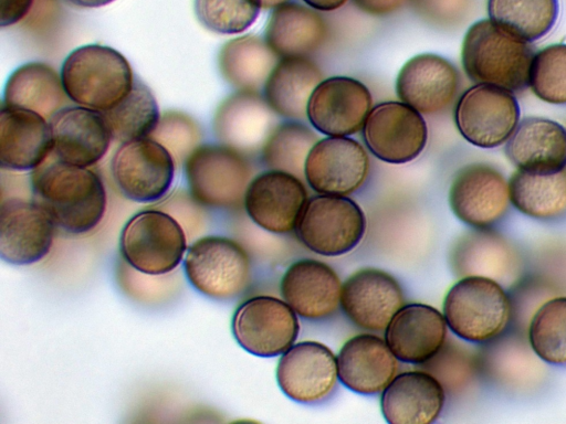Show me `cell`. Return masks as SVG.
Listing matches in <instances>:
<instances>
[{"instance_id": "1", "label": "cell", "mask_w": 566, "mask_h": 424, "mask_svg": "<svg viewBox=\"0 0 566 424\" xmlns=\"http://www.w3.org/2000/svg\"><path fill=\"white\" fill-rule=\"evenodd\" d=\"M31 188L33 200L66 233H87L104 218L106 190L99 176L88 168L54 156L33 170Z\"/></svg>"}, {"instance_id": "2", "label": "cell", "mask_w": 566, "mask_h": 424, "mask_svg": "<svg viewBox=\"0 0 566 424\" xmlns=\"http://www.w3.org/2000/svg\"><path fill=\"white\" fill-rule=\"evenodd\" d=\"M534 54L531 42L488 18L474 22L467 30L461 62L467 76L475 84L517 93L528 87Z\"/></svg>"}, {"instance_id": "3", "label": "cell", "mask_w": 566, "mask_h": 424, "mask_svg": "<svg viewBox=\"0 0 566 424\" xmlns=\"http://www.w3.org/2000/svg\"><path fill=\"white\" fill-rule=\"evenodd\" d=\"M60 76L69 99L101 113L117 105L136 80L124 55L101 44L73 50L63 62Z\"/></svg>"}, {"instance_id": "4", "label": "cell", "mask_w": 566, "mask_h": 424, "mask_svg": "<svg viewBox=\"0 0 566 424\" xmlns=\"http://www.w3.org/2000/svg\"><path fill=\"white\" fill-rule=\"evenodd\" d=\"M443 316L459 338L474 343L496 339L506 329L511 300L497 282L481 277H461L447 293Z\"/></svg>"}, {"instance_id": "5", "label": "cell", "mask_w": 566, "mask_h": 424, "mask_svg": "<svg viewBox=\"0 0 566 424\" xmlns=\"http://www.w3.org/2000/svg\"><path fill=\"white\" fill-rule=\"evenodd\" d=\"M187 250L184 229L170 214L142 210L123 226L119 251L124 261L139 273L159 276L174 271Z\"/></svg>"}, {"instance_id": "6", "label": "cell", "mask_w": 566, "mask_h": 424, "mask_svg": "<svg viewBox=\"0 0 566 424\" xmlns=\"http://www.w3.org/2000/svg\"><path fill=\"white\" fill-rule=\"evenodd\" d=\"M191 286L214 300L240 296L251 280V262L237 241L218 235L200 237L192 243L184 262Z\"/></svg>"}, {"instance_id": "7", "label": "cell", "mask_w": 566, "mask_h": 424, "mask_svg": "<svg viewBox=\"0 0 566 424\" xmlns=\"http://www.w3.org/2000/svg\"><path fill=\"white\" fill-rule=\"evenodd\" d=\"M185 174L197 203L229 209L243 203L252 170L242 152L227 145H202L186 158Z\"/></svg>"}, {"instance_id": "8", "label": "cell", "mask_w": 566, "mask_h": 424, "mask_svg": "<svg viewBox=\"0 0 566 424\" xmlns=\"http://www.w3.org/2000/svg\"><path fill=\"white\" fill-rule=\"evenodd\" d=\"M366 227V215L353 199L318 194L307 200L295 232L315 254L339 256L361 242Z\"/></svg>"}, {"instance_id": "9", "label": "cell", "mask_w": 566, "mask_h": 424, "mask_svg": "<svg viewBox=\"0 0 566 424\" xmlns=\"http://www.w3.org/2000/svg\"><path fill=\"white\" fill-rule=\"evenodd\" d=\"M520 118V104L514 94L488 84H474L465 89L454 107V124L460 135L485 149L505 144Z\"/></svg>"}, {"instance_id": "10", "label": "cell", "mask_w": 566, "mask_h": 424, "mask_svg": "<svg viewBox=\"0 0 566 424\" xmlns=\"http://www.w3.org/2000/svg\"><path fill=\"white\" fill-rule=\"evenodd\" d=\"M297 314L283 299L260 295L244 300L235 309L231 330L247 352L276 357L291 348L300 332Z\"/></svg>"}, {"instance_id": "11", "label": "cell", "mask_w": 566, "mask_h": 424, "mask_svg": "<svg viewBox=\"0 0 566 424\" xmlns=\"http://www.w3.org/2000/svg\"><path fill=\"white\" fill-rule=\"evenodd\" d=\"M113 179L122 194L135 202L164 198L174 180L170 151L151 137L122 142L111 161Z\"/></svg>"}, {"instance_id": "12", "label": "cell", "mask_w": 566, "mask_h": 424, "mask_svg": "<svg viewBox=\"0 0 566 424\" xmlns=\"http://www.w3.org/2000/svg\"><path fill=\"white\" fill-rule=\"evenodd\" d=\"M361 130L368 150L388 163L412 161L428 141V127L422 114L401 100L373 106Z\"/></svg>"}, {"instance_id": "13", "label": "cell", "mask_w": 566, "mask_h": 424, "mask_svg": "<svg viewBox=\"0 0 566 424\" xmlns=\"http://www.w3.org/2000/svg\"><path fill=\"white\" fill-rule=\"evenodd\" d=\"M510 203L509 181L497 168L486 162L462 167L449 189L453 214L474 229L491 227L500 222Z\"/></svg>"}, {"instance_id": "14", "label": "cell", "mask_w": 566, "mask_h": 424, "mask_svg": "<svg viewBox=\"0 0 566 424\" xmlns=\"http://www.w3.org/2000/svg\"><path fill=\"white\" fill-rule=\"evenodd\" d=\"M369 165L368 153L358 141L327 136L311 149L304 178L319 194L347 197L364 186Z\"/></svg>"}, {"instance_id": "15", "label": "cell", "mask_w": 566, "mask_h": 424, "mask_svg": "<svg viewBox=\"0 0 566 424\" xmlns=\"http://www.w3.org/2000/svg\"><path fill=\"white\" fill-rule=\"evenodd\" d=\"M371 108L373 97L364 83L348 76H332L313 91L306 116L323 135L348 137L363 129Z\"/></svg>"}, {"instance_id": "16", "label": "cell", "mask_w": 566, "mask_h": 424, "mask_svg": "<svg viewBox=\"0 0 566 424\" xmlns=\"http://www.w3.org/2000/svg\"><path fill=\"white\" fill-rule=\"evenodd\" d=\"M56 225L33 199L10 198L0 206V256L8 264L25 266L50 252Z\"/></svg>"}, {"instance_id": "17", "label": "cell", "mask_w": 566, "mask_h": 424, "mask_svg": "<svg viewBox=\"0 0 566 424\" xmlns=\"http://www.w3.org/2000/svg\"><path fill=\"white\" fill-rule=\"evenodd\" d=\"M307 200V190L301 178L270 169L250 181L243 205L258 226L271 233L285 234L295 230Z\"/></svg>"}, {"instance_id": "18", "label": "cell", "mask_w": 566, "mask_h": 424, "mask_svg": "<svg viewBox=\"0 0 566 424\" xmlns=\"http://www.w3.org/2000/svg\"><path fill=\"white\" fill-rule=\"evenodd\" d=\"M281 391L291 400L314 404L326 400L338 380L334 352L318 341H301L281 354L276 367Z\"/></svg>"}, {"instance_id": "19", "label": "cell", "mask_w": 566, "mask_h": 424, "mask_svg": "<svg viewBox=\"0 0 566 424\" xmlns=\"http://www.w3.org/2000/svg\"><path fill=\"white\" fill-rule=\"evenodd\" d=\"M403 305L400 284L382 269L365 267L343 283L342 310L354 325L367 331L385 330Z\"/></svg>"}, {"instance_id": "20", "label": "cell", "mask_w": 566, "mask_h": 424, "mask_svg": "<svg viewBox=\"0 0 566 424\" xmlns=\"http://www.w3.org/2000/svg\"><path fill=\"white\" fill-rule=\"evenodd\" d=\"M449 263L454 275L460 278L481 276L502 286L515 283L522 269L517 251L491 227H473L463 233L450 250Z\"/></svg>"}, {"instance_id": "21", "label": "cell", "mask_w": 566, "mask_h": 424, "mask_svg": "<svg viewBox=\"0 0 566 424\" xmlns=\"http://www.w3.org/2000/svg\"><path fill=\"white\" fill-rule=\"evenodd\" d=\"M459 87L457 67L434 53H421L408 60L396 80L399 99L426 115L441 113L451 106Z\"/></svg>"}, {"instance_id": "22", "label": "cell", "mask_w": 566, "mask_h": 424, "mask_svg": "<svg viewBox=\"0 0 566 424\" xmlns=\"http://www.w3.org/2000/svg\"><path fill=\"white\" fill-rule=\"evenodd\" d=\"M49 125L53 155L70 165L88 168L107 152L112 135L103 114L84 106H65Z\"/></svg>"}, {"instance_id": "23", "label": "cell", "mask_w": 566, "mask_h": 424, "mask_svg": "<svg viewBox=\"0 0 566 424\" xmlns=\"http://www.w3.org/2000/svg\"><path fill=\"white\" fill-rule=\"evenodd\" d=\"M343 283L332 266L314 258L292 263L282 276V298L302 318L323 320L340 306Z\"/></svg>"}, {"instance_id": "24", "label": "cell", "mask_w": 566, "mask_h": 424, "mask_svg": "<svg viewBox=\"0 0 566 424\" xmlns=\"http://www.w3.org/2000/svg\"><path fill=\"white\" fill-rule=\"evenodd\" d=\"M336 359L339 381L358 394L380 393L398 374V359L386 340L374 333L349 338Z\"/></svg>"}, {"instance_id": "25", "label": "cell", "mask_w": 566, "mask_h": 424, "mask_svg": "<svg viewBox=\"0 0 566 424\" xmlns=\"http://www.w3.org/2000/svg\"><path fill=\"white\" fill-rule=\"evenodd\" d=\"M443 314L427 304L403 305L385 329V340L399 361L420 365L447 340Z\"/></svg>"}, {"instance_id": "26", "label": "cell", "mask_w": 566, "mask_h": 424, "mask_svg": "<svg viewBox=\"0 0 566 424\" xmlns=\"http://www.w3.org/2000/svg\"><path fill=\"white\" fill-rule=\"evenodd\" d=\"M52 152L49 120L40 114L1 106L0 165L8 171H33Z\"/></svg>"}, {"instance_id": "27", "label": "cell", "mask_w": 566, "mask_h": 424, "mask_svg": "<svg viewBox=\"0 0 566 424\" xmlns=\"http://www.w3.org/2000/svg\"><path fill=\"white\" fill-rule=\"evenodd\" d=\"M444 402L442 384L420 369L397 374L381 392L380 409L389 424H430L441 414Z\"/></svg>"}, {"instance_id": "28", "label": "cell", "mask_w": 566, "mask_h": 424, "mask_svg": "<svg viewBox=\"0 0 566 424\" xmlns=\"http://www.w3.org/2000/svg\"><path fill=\"white\" fill-rule=\"evenodd\" d=\"M504 151L518 170L558 172L566 168V128L548 118L525 117L505 142Z\"/></svg>"}, {"instance_id": "29", "label": "cell", "mask_w": 566, "mask_h": 424, "mask_svg": "<svg viewBox=\"0 0 566 424\" xmlns=\"http://www.w3.org/2000/svg\"><path fill=\"white\" fill-rule=\"evenodd\" d=\"M275 113L258 92L228 97L214 116V131L224 145L240 151L261 150L276 124Z\"/></svg>"}, {"instance_id": "30", "label": "cell", "mask_w": 566, "mask_h": 424, "mask_svg": "<svg viewBox=\"0 0 566 424\" xmlns=\"http://www.w3.org/2000/svg\"><path fill=\"white\" fill-rule=\"evenodd\" d=\"M327 34V23L317 10L287 1L272 9L264 40L280 59L307 56L324 44Z\"/></svg>"}, {"instance_id": "31", "label": "cell", "mask_w": 566, "mask_h": 424, "mask_svg": "<svg viewBox=\"0 0 566 424\" xmlns=\"http://www.w3.org/2000/svg\"><path fill=\"white\" fill-rule=\"evenodd\" d=\"M322 81L321 68L307 56L281 57L263 86V97L276 115L304 119L310 97Z\"/></svg>"}, {"instance_id": "32", "label": "cell", "mask_w": 566, "mask_h": 424, "mask_svg": "<svg viewBox=\"0 0 566 424\" xmlns=\"http://www.w3.org/2000/svg\"><path fill=\"white\" fill-rule=\"evenodd\" d=\"M67 95L61 76L43 62H29L12 72L2 105L35 112L48 120L65 107Z\"/></svg>"}, {"instance_id": "33", "label": "cell", "mask_w": 566, "mask_h": 424, "mask_svg": "<svg viewBox=\"0 0 566 424\" xmlns=\"http://www.w3.org/2000/svg\"><path fill=\"white\" fill-rule=\"evenodd\" d=\"M280 57L264 38L247 34L228 41L219 53V68L224 80L240 91L263 88Z\"/></svg>"}, {"instance_id": "34", "label": "cell", "mask_w": 566, "mask_h": 424, "mask_svg": "<svg viewBox=\"0 0 566 424\" xmlns=\"http://www.w3.org/2000/svg\"><path fill=\"white\" fill-rule=\"evenodd\" d=\"M510 200L521 213L541 221L566 215V168L548 174L516 170L509 179Z\"/></svg>"}, {"instance_id": "35", "label": "cell", "mask_w": 566, "mask_h": 424, "mask_svg": "<svg viewBox=\"0 0 566 424\" xmlns=\"http://www.w3.org/2000/svg\"><path fill=\"white\" fill-rule=\"evenodd\" d=\"M102 114L112 138L120 142L150 137L161 117L156 97L138 78L117 105Z\"/></svg>"}, {"instance_id": "36", "label": "cell", "mask_w": 566, "mask_h": 424, "mask_svg": "<svg viewBox=\"0 0 566 424\" xmlns=\"http://www.w3.org/2000/svg\"><path fill=\"white\" fill-rule=\"evenodd\" d=\"M493 22L528 42L539 40L555 25L558 0H488Z\"/></svg>"}, {"instance_id": "37", "label": "cell", "mask_w": 566, "mask_h": 424, "mask_svg": "<svg viewBox=\"0 0 566 424\" xmlns=\"http://www.w3.org/2000/svg\"><path fill=\"white\" fill-rule=\"evenodd\" d=\"M318 140L307 125L293 119L283 121L274 127L264 142L262 160L270 169L303 178L306 158Z\"/></svg>"}, {"instance_id": "38", "label": "cell", "mask_w": 566, "mask_h": 424, "mask_svg": "<svg viewBox=\"0 0 566 424\" xmlns=\"http://www.w3.org/2000/svg\"><path fill=\"white\" fill-rule=\"evenodd\" d=\"M528 341L543 361L566 364V297L549 299L537 309L528 328Z\"/></svg>"}, {"instance_id": "39", "label": "cell", "mask_w": 566, "mask_h": 424, "mask_svg": "<svg viewBox=\"0 0 566 424\" xmlns=\"http://www.w3.org/2000/svg\"><path fill=\"white\" fill-rule=\"evenodd\" d=\"M528 87L546 103L566 105V44H551L535 52Z\"/></svg>"}, {"instance_id": "40", "label": "cell", "mask_w": 566, "mask_h": 424, "mask_svg": "<svg viewBox=\"0 0 566 424\" xmlns=\"http://www.w3.org/2000/svg\"><path fill=\"white\" fill-rule=\"evenodd\" d=\"M431 373L450 394H460L472 383L478 371L475 357L455 342H444L428 361L419 365Z\"/></svg>"}, {"instance_id": "41", "label": "cell", "mask_w": 566, "mask_h": 424, "mask_svg": "<svg viewBox=\"0 0 566 424\" xmlns=\"http://www.w3.org/2000/svg\"><path fill=\"white\" fill-rule=\"evenodd\" d=\"M198 21L219 34H239L256 20L260 8L252 0H195Z\"/></svg>"}, {"instance_id": "42", "label": "cell", "mask_w": 566, "mask_h": 424, "mask_svg": "<svg viewBox=\"0 0 566 424\" xmlns=\"http://www.w3.org/2000/svg\"><path fill=\"white\" fill-rule=\"evenodd\" d=\"M150 137L167 148L177 158H187L198 146L200 130L186 114L168 112L164 114Z\"/></svg>"}, {"instance_id": "43", "label": "cell", "mask_w": 566, "mask_h": 424, "mask_svg": "<svg viewBox=\"0 0 566 424\" xmlns=\"http://www.w3.org/2000/svg\"><path fill=\"white\" fill-rule=\"evenodd\" d=\"M416 13L440 28L460 25L469 15L472 0H410Z\"/></svg>"}, {"instance_id": "44", "label": "cell", "mask_w": 566, "mask_h": 424, "mask_svg": "<svg viewBox=\"0 0 566 424\" xmlns=\"http://www.w3.org/2000/svg\"><path fill=\"white\" fill-rule=\"evenodd\" d=\"M33 0H0V25L11 26L24 19Z\"/></svg>"}, {"instance_id": "45", "label": "cell", "mask_w": 566, "mask_h": 424, "mask_svg": "<svg viewBox=\"0 0 566 424\" xmlns=\"http://www.w3.org/2000/svg\"><path fill=\"white\" fill-rule=\"evenodd\" d=\"M410 0H353L356 8L371 15H386L402 8Z\"/></svg>"}, {"instance_id": "46", "label": "cell", "mask_w": 566, "mask_h": 424, "mask_svg": "<svg viewBox=\"0 0 566 424\" xmlns=\"http://www.w3.org/2000/svg\"><path fill=\"white\" fill-rule=\"evenodd\" d=\"M306 6L317 11H334L343 7L348 0H303Z\"/></svg>"}, {"instance_id": "47", "label": "cell", "mask_w": 566, "mask_h": 424, "mask_svg": "<svg viewBox=\"0 0 566 424\" xmlns=\"http://www.w3.org/2000/svg\"><path fill=\"white\" fill-rule=\"evenodd\" d=\"M73 4L82 8H98L106 6L114 0H69Z\"/></svg>"}, {"instance_id": "48", "label": "cell", "mask_w": 566, "mask_h": 424, "mask_svg": "<svg viewBox=\"0 0 566 424\" xmlns=\"http://www.w3.org/2000/svg\"><path fill=\"white\" fill-rule=\"evenodd\" d=\"M261 10L274 9L277 6L290 0H252Z\"/></svg>"}]
</instances>
